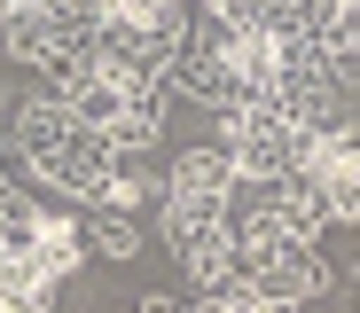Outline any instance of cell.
I'll return each mask as SVG.
<instances>
[{
    "label": "cell",
    "instance_id": "ba28073f",
    "mask_svg": "<svg viewBox=\"0 0 360 313\" xmlns=\"http://www.w3.org/2000/svg\"><path fill=\"white\" fill-rule=\"evenodd\" d=\"M297 172L321 188L329 219H360V141H352V125H329V134H314Z\"/></svg>",
    "mask_w": 360,
    "mask_h": 313
},
{
    "label": "cell",
    "instance_id": "8fae6325",
    "mask_svg": "<svg viewBox=\"0 0 360 313\" xmlns=\"http://www.w3.org/2000/svg\"><path fill=\"white\" fill-rule=\"evenodd\" d=\"M47 305H55V282L0 250V313H47Z\"/></svg>",
    "mask_w": 360,
    "mask_h": 313
},
{
    "label": "cell",
    "instance_id": "4fadbf2b",
    "mask_svg": "<svg viewBox=\"0 0 360 313\" xmlns=\"http://www.w3.org/2000/svg\"><path fill=\"white\" fill-rule=\"evenodd\" d=\"M126 313H188V305H172V298H141V305H126Z\"/></svg>",
    "mask_w": 360,
    "mask_h": 313
},
{
    "label": "cell",
    "instance_id": "5b68a950",
    "mask_svg": "<svg viewBox=\"0 0 360 313\" xmlns=\"http://www.w3.org/2000/svg\"><path fill=\"white\" fill-rule=\"evenodd\" d=\"M0 39H8V55H16V63H32V71H39L55 94H63V87L86 71V32H79V24H63L47 0H16V8L0 16Z\"/></svg>",
    "mask_w": 360,
    "mask_h": 313
},
{
    "label": "cell",
    "instance_id": "5bb4252c",
    "mask_svg": "<svg viewBox=\"0 0 360 313\" xmlns=\"http://www.w3.org/2000/svg\"><path fill=\"white\" fill-rule=\"evenodd\" d=\"M8 8H16V0H0V16H8Z\"/></svg>",
    "mask_w": 360,
    "mask_h": 313
},
{
    "label": "cell",
    "instance_id": "277c9868",
    "mask_svg": "<svg viewBox=\"0 0 360 313\" xmlns=\"http://www.w3.org/2000/svg\"><path fill=\"white\" fill-rule=\"evenodd\" d=\"M306 125L290 117L282 94H251V102H235L219 110V149L235 157V180H274V172H297L306 165Z\"/></svg>",
    "mask_w": 360,
    "mask_h": 313
},
{
    "label": "cell",
    "instance_id": "3957f363",
    "mask_svg": "<svg viewBox=\"0 0 360 313\" xmlns=\"http://www.w3.org/2000/svg\"><path fill=\"white\" fill-rule=\"evenodd\" d=\"M227 243H235V274H243L251 290H266V298H314V290L329 282L321 250H314L306 235H282V227L259 219L251 204H243V212L227 204Z\"/></svg>",
    "mask_w": 360,
    "mask_h": 313
},
{
    "label": "cell",
    "instance_id": "8992f818",
    "mask_svg": "<svg viewBox=\"0 0 360 313\" xmlns=\"http://www.w3.org/2000/svg\"><path fill=\"white\" fill-rule=\"evenodd\" d=\"M165 243L180 250V267H188L196 290L227 282L235 274V243H227V204L212 196H165Z\"/></svg>",
    "mask_w": 360,
    "mask_h": 313
},
{
    "label": "cell",
    "instance_id": "30bf717a",
    "mask_svg": "<svg viewBox=\"0 0 360 313\" xmlns=\"http://www.w3.org/2000/svg\"><path fill=\"white\" fill-rule=\"evenodd\" d=\"M79 235L102 250V259H141V212H117V204H86Z\"/></svg>",
    "mask_w": 360,
    "mask_h": 313
},
{
    "label": "cell",
    "instance_id": "7c38bea8",
    "mask_svg": "<svg viewBox=\"0 0 360 313\" xmlns=\"http://www.w3.org/2000/svg\"><path fill=\"white\" fill-rule=\"evenodd\" d=\"M47 8L63 16V24H79V32H94V24H102V8H110V0H47Z\"/></svg>",
    "mask_w": 360,
    "mask_h": 313
},
{
    "label": "cell",
    "instance_id": "7a4b0ae2",
    "mask_svg": "<svg viewBox=\"0 0 360 313\" xmlns=\"http://www.w3.org/2000/svg\"><path fill=\"white\" fill-rule=\"evenodd\" d=\"M63 102L94 125L117 157H141V149H157V134H165L172 87H165V79H110V71H94V63H86V71L63 87Z\"/></svg>",
    "mask_w": 360,
    "mask_h": 313
},
{
    "label": "cell",
    "instance_id": "6da1fadb",
    "mask_svg": "<svg viewBox=\"0 0 360 313\" xmlns=\"http://www.w3.org/2000/svg\"><path fill=\"white\" fill-rule=\"evenodd\" d=\"M16 157H24L47 188L79 196V204L102 196V180H110V165H117V149L94 134L71 102H32V110H16Z\"/></svg>",
    "mask_w": 360,
    "mask_h": 313
},
{
    "label": "cell",
    "instance_id": "9c48e42d",
    "mask_svg": "<svg viewBox=\"0 0 360 313\" xmlns=\"http://www.w3.org/2000/svg\"><path fill=\"white\" fill-rule=\"evenodd\" d=\"M165 196H212V204H235V157L212 141H196V149H180L172 157V172H165Z\"/></svg>",
    "mask_w": 360,
    "mask_h": 313
},
{
    "label": "cell",
    "instance_id": "52a82bcc",
    "mask_svg": "<svg viewBox=\"0 0 360 313\" xmlns=\"http://www.w3.org/2000/svg\"><path fill=\"white\" fill-rule=\"evenodd\" d=\"M0 250H8V259H24L32 274L63 282V274L79 267V219H55V212H39V204H24V196H16L8 227H0Z\"/></svg>",
    "mask_w": 360,
    "mask_h": 313
}]
</instances>
